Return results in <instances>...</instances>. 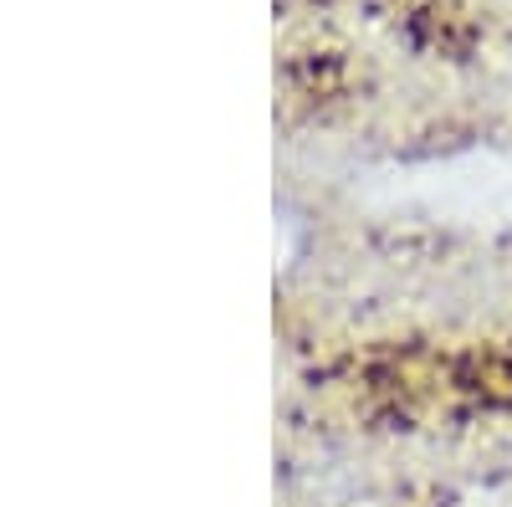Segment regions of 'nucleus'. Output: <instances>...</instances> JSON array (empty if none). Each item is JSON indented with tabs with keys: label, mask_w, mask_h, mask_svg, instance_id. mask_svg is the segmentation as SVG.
I'll list each match as a JSON object with an SVG mask.
<instances>
[{
	"label": "nucleus",
	"mask_w": 512,
	"mask_h": 507,
	"mask_svg": "<svg viewBox=\"0 0 512 507\" xmlns=\"http://www.w3.org/2000/svg\"><path fill=\"white\" fill-rule=\"evenodd\" d=\"M354 200L379 216H415L461 231H512V154L466 149L354 175Z\"/></svg>",
	"instance_id": "obj_1"
},
{
	"label": "nucleus",
	"mask_w": 512,
	"mask_h": 507,
	"mask_svg": "<svg viewBox=\"0 0 512 507\" xmlns=\"http://www.w3.org/2000/svg\"><path fill=\"white\" fill-rule=\"evenodd\" d=\"M297 241H303V221L292 210H277V272H287L297 262Z\"/></svg>",
	"instance_id": "obj_2"
}]
</instances>
